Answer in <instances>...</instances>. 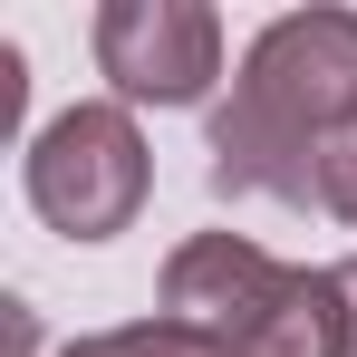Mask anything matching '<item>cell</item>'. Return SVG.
Returning a JSON list of instances; mask_svg holds the SVG:
<instances>
[{
  "mask_svg": "<svg viewBox=\"0 0 357 357\" xmlns=\"http://www.w3.org/2000/svg\"><path fill=\"white\" fill-rule=\"evenodd\" d=\"M29 213L68 241H116L135 213H145V183H155V155H145V126L116 97H87V107H59V116L29 135Z\"/></svg>",
  "mask_w": 357,
  "mask_h": 357,
  "instance_id": "obj_1",
  "label": "cell"
},
{
  "mask_svg": "<svg viewBox=\"0 0 357 357\" xmlns=\"http://www.w3.org/2000/svg\"><path fill=\"white\" fill-rule=\"evenodd\" d=\"M97 77L116 87V107H203L222 77V20L203 0H107Z\"/></svg>",
  "mask_w": 357,
  "mask_h": 357,
  "instance_id": "obj_2",
  "label": "cell"
},
{
  "mask_svg": "<svg viewBox=\"0 0 357 357\" xmlns=\"http://www.w3.org/2000/svg\"><path fill=\"white\" fill-rule=\"evenodd\" d=\"M241 97L280 107L309 135H338L357 116V10H290L241 49Z\"/></svg>",
  "mask_w": 357,
  "mask_h": 357,
  "instance_id": "obj_3",
  "label": "cell"
},
{
  "mask_svg": "<svg viewBox=\"0 0 357 357\" xmlns=\"http://www.w3.org/2000/svg\"><path fill=\"white\" fill-rule=\"evenodd\" d=\"M280 280H290V261H271L251 232H193L165 261V309L155 319H174L183 338L213 348V357H241V338L261 328V309L280 299Z\"/></svg>",
  "mask_w": 357,
  "mask_h": 357,
  "instance_id": "obj_4",
  "label": "cell"
},
{
  "mask_svg": "<svg viewBox=\"0 0 357 357\" xmlns=\"http://www.w3.org/2000/svg\"><path fill=\"white\" fill-rule=\"evenodd\" d=\"M319 155H328V135L290 126L280 107L241 97V87L213 107V193L222 203H241V193H261V203H319Z\"/></svg>",
  "mask_w": 357,
  "mask_h": 357,
  "instance_id": "obj_5",
  "label": "cell"
},
{
  "mask_svg": "<svg viewBox=\"0 0 357 357\" xmlns=\"http://www.w3.org/2000/svg\"><path fill=\"white\" fill-rule=\"evenodd\" d=\"M241 357H357L348 280H338V271H309V261H290V280H280V299L261 309V328L241 338Z\"/></svg>",
  "mask_w": 357,
  "mask_h": 357,
  "instance_id": "obj_6",
  "label": "cell"
},
{
  "mask_svg": "<svg viewBox=\"0 0 357 357\" xmlns=\"http://www.w3.org/2000/svg\"><path fill=\"white\" fill-rule=\"evenodd\" d=\"M59 357H213V348H193L174 319H126V328H97V338H68Z\"/></svg>",
  "mask_w": 357,
  "mask_h": 357,
  "instance_id": "obj_7",
  "label": "cell"
},
{
  "mask_svg": "<svg viewBox=\"0 0 357 357\" xmlns=\"http://www.w3.org/2000/svg\"><path fill=\"white\" fill-rule=\"evenodd\" d=\"M319 203L338 213V222H357V116L328 135V155H319Z\"/></svg>",
  "mask_w": 357,
  "mask_h": 357,
  "instance_id": "obj_8",
  "label": "cell"
},
{
  "mask_svg": "<svg viewBox=\"0 0 357 357\" xmlns=\"http://www.w3.org/2000/svg\"><path fill=\"white\" fill-rule=\"evenodd\" d=\"M338 280H348V328H357V261H338Z\"/></svg>",
  "mask_w": 357,
  "mask_h": 357,
  "instance_id": "obj_9",
  "label": "cell"
}]
</instances>
